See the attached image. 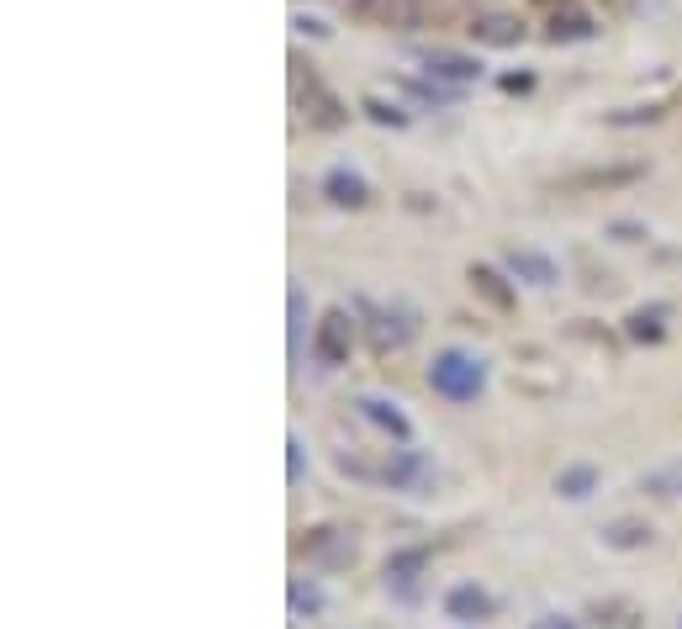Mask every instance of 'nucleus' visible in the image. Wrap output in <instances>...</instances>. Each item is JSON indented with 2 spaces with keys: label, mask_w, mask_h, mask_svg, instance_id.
Instances as JSON below:
<instances>
[{
  "label": "nucleus",
  "mask_w": 682,
  "mask_h": 629,
  "mask_svg": "<svg viewBox=\"0 0 682 629\" xmlns=\"http://www.w3.org/2000/svg\"><path fill=\"white\" fill-rule=\"evenodd\" d=\"M429 386L445 402H476L487 392V360L466 355V349H439L429 365Z\"/></svg>",
  "instance_id": "nucleus-1"
},
{
  "label": "nucleus",
  "mask_w": 682,
  "mask_h": 629,
  "mask_svg": "<svg viewBox=\"0 0 682 629\" xmlns=\"http://www.w3.org/2000/svg\"><path fill=\"white\" fill-rule=\"evenodd\" d=\"M297 555H307V566H318V571H344L360 555V545H355V534H349V529L323 524V529H307L302 534Z\"/></svg>",
  "instance_id": "nucleus-2"
},
{
  "label": "nucleus",
  "mask_w": 682,
  "mask_h": 629,
  "mask_svg": "<svg viewBox=\"0 0 682 629\" xmlns=\"http://www.w3.org/2000/svg\"><path fill=\"white\" fill-rule=\"evenodd\" d=\"M349 349H355V318L344 307H328L318 328H312V360L318 365H349Z\"/></svg>",
  "instance_id": "nucleus-3"
},
{
  "label": "nucleus",
  "mask_w": 682,
  "mask_h": 629,
  "mask_svg": "<svg viewBox=\"0 0 682 629\" xmlns=\"http://www.w3.org/2000/svg\"><path fill=\"white\" fill-rule=\"evenodd\" d=\"M381 481H386V487H397V492H429L434 487V460L423 455V450L397 444L392 460L381 466Z\"/></svg>",
  "instance_id": "nucleus-4"
},
{
  "label": "nucleus",
  "mask_w": 682,
  "mask_h": 629,
  "mask_svg": "<svg viewBox=\"0 0 682 629\" xmlns=\"http://www.w3.org/2000/svg\"><path fill=\"white\" fill-rule=\"evenodd\" d=\"M497 614V598L487 587H476V582H455L450 592H445V619H455V624H482V619H492Z\"/></svg>",
  "instance_id": "nucleus-5"
},
{
  "label": "nucleus",
  "mask_w": 682,
  "mask_h": 629,
  "mask_svg": "<svg viewBox=\"0 0 682 629\" xmlns=\"http://www.w3.org/2000/svg\"><path fill=\"white\" fill-rule=\"evenodd\" d=\"M355 407H360V418L371 423V429H381L392 444H413V418L402 413L392 397H360Z\"/></svg>",
  "instance_id": "nucleus-6"
},
{
  "label": "nucleus",
  "mask_w": 682,
  "mask_h": 629,
  "mask_svg": "<svg viewBox=\"0 0 682 629\" xmlns=\"http://www.w3.org/2000/svg\"><path fill=\"white\" fill-rule=\"evenodd\" d=\"M466 281H471V291L482 296V302H487L492 312H513V307H519V291L508 286V275H503V270H492V265H471V270H466Z\"/></svg>",
  "instance_id": "nucleus-7"
},
{
  "label": "nucleus",
  "mask_w": 682,
  "mask_h": 629,
  "mask_svg": "<svg viewBox=\"0 0 682 629\" xmlns=\"http://www.w3.org/2000/svg\"><path fill=\"white\" fill-rule=\"evenodd\" d=\"M349 16L365 27H408L413 22V0H349Z\"/></svg>",
  "instance_id": "nucleus-8"
},
{
  "label": "nucleus",
  "mask_w": 682,
  "mask_h": 629,
  "mask_svg": "<svg viewBox=\"0 0 682 629\" xmlns=\"http://www.w3.org/2000/svg\"><path fill=\"white\" fill-rule=\"evenodd\" d=\"M508 275H519V281H529V286H556L561 281L556 259H545L534 249H508Z\"/></svg>",
  "instance_id": "nucleus-9"
},
{
  "label": "nucleus",
  "mask_w": 682,
  "mask_h": 629,
  "mask_svg": "<svg viewBox=\"0 0 682 629\" xmlns=\"http://www.w3.org/2000/svg\"><path fill=\"white\" fill-rule=\"evenodd\" d=\"M640 180V164H619V170H582V175H566L561 191H614V185H630Z\"/></svg>",
  "instance_id": "nucleus-10"
},
{
  "label": "nucleus",
  "mask_w": 682,
  "mask_h": 629,
  "mask_svg": "<svg viewBox=\"0 0 682 629\" xmlns=\"http://www.w3.org/2000/svg\"><path fill=\"white\" fill-rule=\"evenodd\" d=\"M423 74H429V80L466 85V80H476V74H482V64L466 59V53H429V59H423Z\"/></svg>",
  "instance_id": "nucleus-11"
},
{
  "label": "nucleus",
  "mask_w": 682,
  "mask_h": 629,
  "mask_svg": "<svg viewBox=\"0 0 682 629\" xmlns=\"http://www.w3.org/2000/svg\"><path fill=\"white\" fill-rule=\"evenodd\" d=\"M408 339H413V323L402 318V312H371V344L381 349V355L386 349H402Z\"/></svg>",
  "instance_id": "nucleus-12"
},
{
  "label": "nucleus",
  "mask_w": 682,
  "mask_h": 629,
  "mask_svg": "<svg viewBox=\"0 0 682 629\" xmlns=\"http://www.w3.org/2000/svg\"><path fill=\"white\" fill-rule=\"evenodd\" d=\"M598 466H587V460H577V466H566L561 476H556V492L566 497V503H587V497L598 492Z\"/></svg>",
  "instance_id": "nucleus-13"
},
{
  "label": "nucleus",
  "mask_w": 682,
  "mask_h": 629,
  "mask_svg": "<svg viewBox=\"0 0 682 629\" xmlns=\"http://www.w3.org/2000/svg\"><path fill=\"white\" fill-rule=\"evenodd\" d=\"M323 196L334 201V207H365V201H371L365 180L349 175V170H334V175H328V180H323Z\"/></svg>",
  "instance_id": "nucleus-14"
},
{
  "label": "nucleus",
  "mask_w": 682,
  "mask_h": 629,
  "mask_svg": "<svg viewBox=\"0 0 682 629\" xmlns=\"http://www.w3.org/2000/svg\"><path fill=\"white\" fill-rule=\"evenodd\" d=\"M640 492H645V497H656V503H672V497H682V460L645 471V476H640Z\"/></svg>",
  "instance_id": "nucleus-15"
},
{
  "label": "nucleus",
  "mask_w": 682,
  "mask_h": 629,
  "mask_svg": "<svg viewBox=\"0 0 682 629\" xmlns=\"http://www.w3.org/2000/svg\"><path fill=\"white\" fill-rule=\"evenodd\" d=\"M603 545L608 550H640V545H651V524H640V518H619V524L603 529Z\"/></svg>",
  "instance_id": "nucleus-16"
},
{
  "label": "nucleus",
  "mask_w": 682,
  "mask_h": 629,
  "mask_svg": "<svg viewBox=\"0 0 682 629\" xmlns=\"http://www.w3.org/2000/svg\"><path fill=\"white\" fill-rule=\"evenodd\" d=\"M423 561H429V550H397L392 561H386V582H397V587H413L418 582V571H423Z\"/></svg>",
  "instance_id": "nucleus-17"
},
{
  "label": "nucleus",
  "mask_w": 682,
  "mask_h": 629,
  "mask_svg": "<svg viewBox=\"0 0 682 629\" xmlns=\"http://www.w3.org/2000/svg\"><path fill=\"white\" fill-rule=\"evenodd\" d=\"M307 122H312V127H344V106L328 96V90L312 85V90H307Z\"/></svg>",
  "instance_id": "nucleus-18"
},
{
  "label": "nucleus",
  "mask_w": 682,
  "mask_h": 629,
  "mask_svg": "<svg viewBox=\"0 0 682 629\" xmlns=\"http://www.w3.org/2000/svg\"><path fill=\"white\" fill-rule=\"evenodd\" d=\"M661 318H667V307H640V312H630V339L656 344V339H661Z\"/></svg>",
  "instance_id": "nucleus-19"
},
{
  "label": "nucleus",
  "mask_w": 682,
  "mask_h": 629,
  "mask_svg": "<svg viewBox=\"0 0 682 629\" xmlns=\"http://www.w3.org/2000/svg\"><path fill=\"white\" fill-rule=\"evenodd\" d=\"M286 307H291V360H302V333H307V318H302L307 296H302V286L286 291Z\"/></svg>",
  "instance_id": "nucleus-20"
},
{
  "label": "nucleus",
  "mask_w": 682,
  "mask_h": 629,
  "mask_svg": "<svg viewBox=\"0 0 682 629\" xmlns=\"http://www.w3.org/2000/svg\"><path fill=\"white\" fill-rule=\"evenodd\" d=\"M323 608V587L318 582H291V614L307 619V614H318Z\"/></svg>",
  "instance_id": "nucleus-21"
},
{
  "label": "nucleus",
  "mask_w": 682,
  "mask_h": 629,
  "mask_svg": "<svg viewBox=\"0 0 682 629\" xmlns=\"http://www.w3.org/2000/svg\"><path fill=\"white\" fill-rule=\"evenodd\" d=\"M476 37H487V43H519V27L503 22V16H492V22L476 27Z\"/></svg>",
  "instance_id": "nucleus-22"
},
{
  "label": "nucleus",
  "mask_w": 682,
  "mask_h": 629,
  "mask_svg": "<svg viewBox=\"0 0 682 629\" xmlns=\"http://www.w3.org/2000/svg\"><path fill=\"white\" fill-rule=\"evenodd\" d=\"M365 117L381 122V127H402V122H408V111H402V106H386V101H365Z\"/></svg>",
  "instance_id": "nucleus-23"
},
{
  "label": "nucleus",
  "mask_w": 682,
  "mask_h": 629,
  "mask_svg": "<svg viewBox=\"0 0 682 629\" xmlns=\"http://www.w3.org/2000/svg\"><path fill=\"white\" fill-rule=\"evenodd\" d=\"M286 476H291V481H302V439H297V434L286 439Z\"/></svg>",
  "instance_id": "nucleus-24"
},
{
  "label": "nucleus",
  "mask_w": 682,
  "mask_h": 629,
  "mask_svg": "<svg viewBox=\"0 0 682 629\" xmlns=\"http://www.w3.org/2000/svg\"><path fill=\"white\" fill-rule=\"evenodd\" d=\"M529 629H577V619H571V614H540Z\"/></svg>",
  "instance_id": "nucleus-25"
},
{
  "label": "nucleus",
  "mask_w": 682,
  "mask_h": 629,
  "mask_svg": "<svg viewBox=\"0 0 682 629\" xmlns=\"http://www.w3.org/2000/svg\"><path fill=\"white\" fill-rule=\"evenodd\" d=\"M677 629H682V624H677Z\"/></svg>",
  "instance_id": "nucleus-26"
}]
</instances>
